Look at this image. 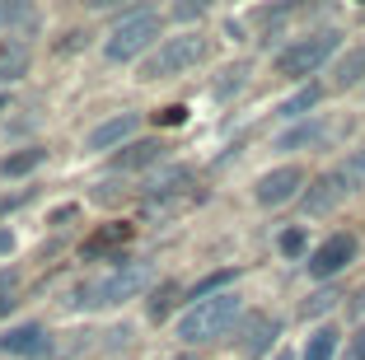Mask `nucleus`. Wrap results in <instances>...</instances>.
<instances>
[{
	"instance_id": "obj_1",
	"label": "nucleus",
	"mask_w": 365,
	"mask_h": 360,
	"mask_svg": "<svg viewBox=\"0 0 365 360\" xmlns=\"http://www.w3.org/2000/svg\"><path fill=\"white\" fill-rule=\"evenodd\" d=\"M239 314H244V299H239L235 290L211 295V299H202V304H187V314L178 318V337L187 341V346H206V341L225 337L239 323Z\"/></svg>"
},
{
	"instance_id": "obj_2",
	"label": "nucleus",
	"mask_w": 365,
	"mask_h": 360,
	"mask_svg": "<svg viewBox=\"0 0 365 360\" xmlns=\"http://www.w3.org/2000/svg\"><path fill=\"white\" fill-rule=\"evenodd\" d=\"M202 56H206V38H202V33H192V29L173 33V38H164V43L145 56L140 80H173V75H187Z\"/></svg>"
},
{
	"instance_id": "obj_3",
	"label": "nucleus",
	"mask_w": 365,
	"mask_h": 360,
	"mask_svg": "<svg viewBox=\"0 0 365 360\" xmlns=\"http://www.w3.org/2000/svg\"><path fill=\"white\" fill-rule=\"evenodd\" d=\"M155 38H160V14H155L150 5H140V10H131L127 19L118 24V29L108 33L103 56H108V61H131V56L150 52Z\"/></svg>"
},
{
	"instance_id": "obj_4",
	"label": "nucleus",
	"mask_w": 365,
	"mask_h": 360,
	"mask_svg": "<svg viewBox=\"0 0 365 360\" xmlns=\"http://www.w3.org/2000/svg\"><path fill=\"white\" fill-rule=\"evenodd\" d=\"M342 47V33H309V38H295V43L286 47V52H277V75H286V80H304V75H314L319 66H328V56Z\"/></svg>"
},
{
	"instance_id": "obj_5",
	"label": "nucleus",
	"mask_w": 365,
	"mask_h": 360,
	"mask_svg": "<svg viewBox=\"0 0 365 360\" xmlns=\"http://www.w3.org/2000/svg\"><path fill=\"white\" fill-rule=\"evenodd\" d=\"M145 281H150V267H145V262H127V267H118V272H108L103 281L85 286V290L76 295V304L113 309V304H122V299H131L136 290H145Z\"/></svg>"
},
{
	"instance_id": "obj_6",
	"label": "nucleus",
	"mask_w": 365,
	"mask_h": 360,
	"mask_svg": "<svg viewBox=\"0 0 365 360\" xmlns=\"http://www.w3.org/2000/svg\"><path fill=\"white\" fill-rule=\"evenodd\" d=\"M356 234H328L319 248L309 253V276L314 281H333L337 272H346V267L356 262Z\"/></svg>"
},
{
	"instance_id": "obj_7",
	"label": "nucleus",
	"mask_w": 365,
	"mask_h": 360,
	"mask_svg": "<svg viewBox=\"0 0 365 360\" xmlns=\"http://www.w3.org/2000/svg\"><path fill=\"white\" fill-rule=\"evenodd\" d=\"M300 187H304V169L300 164H281V169H272V173H262L258 178V187H253V197H258V206H286L290 197H300Z\"/></svg>"
},
{
	"instance_id": "obj_8",
	"label": "nucleus",
	"mask_w": 365,
	"mask_h": 360,
	"mask_svg": "<svg viewBox=\"0 0 365 360\" xmlns=\"http://www.w3.org/2000/svg\"><path fill=\"white\" fill-rule=\"evenodd\" d=\"M351 192H356V187L346 182L342 164H337V169H328L323 178H314V187L300 197V206H304V215H328L337 202H342V197H351Z\"/></svg>"
},
{
	"instance_id": "obj_9",
	"label": "nucleus",
	"mask_w": 365,
	"mask_h": 360,
	"mask_svg": "<svg viewBox=\"0 0 365 360\" xmlns=\"http://www.w3.org/2000/svg\"><path fill=\"white\" fill-rule=\"evenodd\" d=\"M277 337H281V323L272 314L244 318V328H239V356L244 360H262L272 346H277Z\"/></svg>"
},
{
	"instance_id": "obj_10",
	"label": "nucleus",
	"mask_w": 365,
	"mask_h": 360,
	"mask_svg": "<svg viewBox=\"0 0 365 360\" xmlns=\"http://www.w3.org/2000/svg\"><path fill=\"white\" fill-rule=\"evenodd\" d=\"M136 127H140V117H136V113H118V117H108V122H98V127L85 136V145H89V150H113V145H127V140L136 136Z\"/></svg>"
},
{
	"instance_id": "obj_11",
	"label": "nucleus",
	"mask_w": 365,
	"mask_h": 360,
	"mask_svg": "<svg viewBox=\"0 0 365 360\" xmlns=\"http://www.w3.org/2000/svg\"><path fill=\"white\" fill-rule=\"evenodd\" d=\"M0 351H5V356H47V351H52V337H47V328H38V323H19V328H10L0 337Z\"/></svg>"
},
{
	"instance_id": "obj_12",
	"label": "nucleus",
	"mask_w": 365,
	"mask_h": 360,
	"mask_svg": "<svg viewBox=\"0 0 365 360\" xmlns=\"http://www.w3.org/2000/svg\"><path fill=\"white\" fill-rule=\"evenodd\" d=\"M187 182H192V173L182 169V164H169V169H160V173H150V178H145V187H140V202L182 197V192H187Z\"/></svg>"
},
{
	"instance_id": "obj_13",
	"label": "nucleus",
	"mask_w": 365,
	"mask_h": 360,
	"mask_svg": "<svg viewBox=\"0 0 365 360\" xmlns=\"http://www.w3.org/2000/svg\"><path fill=\"white\" fill-rule=\"evenodd\" d=\"M169 155V145L164 140H131L122 155H113V173H136V169H150V164H160V159Z\"/></svg>"
},
{
	"instance_id": "obj_14",
	"label": "nucleus",
	"mask_w": 365,
	"mask_h": 360,
	"mask_svg": "<svg viewBox=\"0 0 365 360\" xmlns=\"http://www.w3.org/2000/svg\"><path fill=\"white\" fill-rule=\"evenodd\" d=\"M29 61H33L29 43H24V38H5V43H0V85L24 80V75H29Z\"/></svg>"
},
{
	"instance_id": "obj_15",
	"label": "nucleus",
	"mask_w": 365,
	"mask_h": 360,
	"mask_svg": "<svg viewBox=\"0 0 365 360\" xmlns=\"http://www.w3.org/2000/svg\"><path fill=\"white\" fill-rule=\"evenodd\" d=\"M127 239H131V225L127 220H113V225H103L98 234H89V239H85V257L118 253V248H127Z\"/></svg>"
},
{
	"instance_id": "obj_16",
	"label": "nucleus",
	"mask_w": 365,
	"mask_h": 360,
	"mask_svg": "<svg viewBox=\"0 0 365 360\" xmlns=\"http://www.w3.org/2000/svg\"><path fill=\"white\" fill-rule=\"evenodd\" d=\"M323 136H328V122H323V117H309V122H300V127L281 131L277 150H309V145H319Z\"/></svg>"
},
{
	"instance_id": "obj_17",
	"label": "nucleus",
	"mask_w": 365,
	"mask_h": 360,
	"mask_svg": "<svg viewBox=\"0 0 365 360\" xmlns=\"http://www.w3.org/2000/svg\"><path fill=\"white\" fill-rule=\"evenodd\" d=\"M38 164H47V145H24V150L0 159V178H24V173H33Z\"/></svg>"
},
{
	"instance_id": "obj_18",
	"label": "nucleus",
	"mask_w": 365,
	"mask_h": 360,
	"mask_svg": "<svg viewBox=\"0 0 365 360\" xmlns=\"http://www.w3.org/2000/svg\"><path fill=\"white\" fill-rule=\"evenodd\" d=\"M337 346H342V332H337L333 323H323V328L309 332V341H304V356H300V360H337Z\"/></svg>"
},
{
	"instance_id": "obj_19",
	"label": "nucleus",
	"mask_w": 365,
	"mask_h": 360,
	"mask_svg": "<svg viewBox=\"0 0 365 360\" xmlns=\"http://www.w3.org/2000/svg\"><path fill=\"white\" fill-rule=\"evenodd\" d=\"M361 75H365V47H356V52H346L342 61H337V71H333V89H351V85H361Z\"/></svg>"
},
{
	"instance_id": "obj_20",
	"label": "nucleus",
	"mask_w": 365,
	"mask_h": 360,
	"mask_svg": "<svg viewBox=\"0 0 365 360\" xmlns=\"http://www.w3.org/2000/svg\"><path fill=\"white\" fill-rule=\"evenodd\" d=\"M319 98H323V89H319V85H304L300 94H290L286 103L277 108V113L286 117V122H295V117H309V108H319Z\"/></svg>"
},
{
	"instance_id": "obj_21",
	"label": "nucleus",
	"mask_w": 365,
	"mask_h": 360,
	"mask_svg": "<svg viewBox=\"0 0 365 360\" xmlns=\"http://www.w3.org/2000/svg\"><path fill=\"white\" fill-rule=\"evenodd\" d=\"M230 281H235V272H215V276H206V281H197L192 290H187V299H192V304H202V299H211V295H225V286Z\"/></svg>"
},
{
	"instance_id": "obj_22",
	"label": "nucleus",
	"mask_w": 365,
	"mask_h": 360,
	"mask_svg": "<svg viewBox=\"0 0 365 360\" xmlns=\"http://www.w3.org/2000/svg\"><path fill=\"white\" fill-rule=\"evenodd\" d=\"M173 299H178V286H173V281H164V286H160V290L150 295V304H145V314H150L155 323H164V318L173 314Z\"/></svg>"
},
{
	"instance_id": "obj_23",
	"label": "nucleus",
	"mask_w": 365,
	"mask_h": 360,
	"mask_svg": "<svg viewBox=\"0 0 365 360\" xmlns=\"http://www.w3.org/2000/svg\"><path fill=\"white\" fill-rule=\"evenodd\" d=\"M337 299H342V295H337L333 286H328V290H314V295L300 304V314H304V318H319V314H328V309H333Z\"/></svg>"
},
{
	"instance_id": "obj_24",
	"label": "nucleus",
	"mask_w": 365,
	"mask_h": 360,
	"mask_svg": "<svg viewBox=\"0 0 365 360\" xmlns=\"http://www.w3.org/2000/svg\"><path fill=\"white\" fill-rule=\"evenodd\" d=\"M29 5H24V0H0V29H14V24H24L29 19Z\"/></svg>"
},
{
	"instance_id": "obj_25",
	"label": "nucleus",
	"mask_w": 365,
	"mask_h": 360,
	"mask_svg": "<svg viewBox=\"0 0 365 360\" xmlns=\"http://www.w3.org/2000/svg\"><path fill=\"white\" fill-rule=\"evenodd\" d=\"M342 173H346V182H351V187H365V150H356V155L346 159Z\"/></svg>"
},
{
	"instance_id": "obj_26",
	"label": "nucleus",
	"mask_w": 365,
	"mask_h": 360,
	"mask_svg": "<svg viewBox=\"0 0 365 360\" xmlns=\"http://www.w3.org/2000/svg\"><path fill=\"white\" fill-rule=\"evenodd\" d=\"M281 253H286V257H300L304 253V230H286V234H281Z\"/></svg>"
},
{
	"instance_id": "obj_27",
	"label": "nucleus",
	"mask_w": 365,
	"mask_h": 360,
	"mask_svg": "<svg viewBox=\"0 0 365 360\" xmlns=\"http://www.w3.org/2000/svg\"><path fill=\"white\" fill-rule=\"evenodd\" d=\"M182 117H187V108H178V103H173V108H164V113H155V122H164V127H178Z\"/></svg>"
},
{
	"instance_id": "obj_28",
	"label": "nucleus",
	"mask_w": 365,
	"mask_h": 360,
	"mask_svg": "<svg viewBox=\"0 0 365 360\" xmlns=\"http://www.w3.org/2000/svg\"><path fill=\"white\" fill-rule=\"evenodd\" d=\"M178 19H202V5H178Z\"/></svg>"
},
{
	"instance_id": "obj_29",
	"label": "nucleus",
	"mask_w": 365,
	"mask_h": 360,
	"mask_svg": "<svg viewBox=\"0 0 365 360\" xmlns=\"http://www.w3.org/2000/svg\"><path fill=\"white\" fill-rule=\"evenodd\" d=\"M0 295H14V272H0Z\"/></svg>"
},
{
	"instance_id": "obj_30",
	"label": "nucleus",
	"mask_w": 365,
	"mask_h": 360,
	"mask_svg": "<svg viewBox=\"0 0 365 360\" xmlns=\"http://www.w3.org/2000/svg\"><path fill=\"white\" fill-rule=\"evenodd\" d=\"M10 248H14V234H10V230H0V257L10 253Z\"/></svg>"
},
{
	"instance_id": "obj_31",
	"label": "nucleus",
	"mask_w": 365,
	"mask_h": 360,
	"mask_svg": "<svg viewBox=\"0 0 365 360\" xmlns=\"http://www.w3.org/2000/svg\"><path fill=\"white\" fill-rule=\"evenodd\" d=\"M351 360H365V332L356 337V346H351Z\"/></svg>"
},
{
	"instance_id": "obj_32",
	"label": "nucleus",
	"mask_w": 365,
	"mask_h": 360,
	"mask_svg": "<svg viewBox=\"0 0 365 360\" xmlns=\"http://www.w3.org/2000/svg\"><path fill=\"white\" fill-rule=\"evenodd\" d=\"M14 304H19V299H14V295H0V318L10 314V309H14Z\"/></svg>"
},
{
	"instance_id": "obj_33",
	"label": "nucleus",
	"mask_w": 365,
	"mask_h": 360,
	"mask_svg": "<svg viewBox=\"0 0 365 360\" xmlns=\"http://www.w3.org/2000/svg\"><path fill=\"white\" fill-rule=\"evenodd\" d=\"M277 360H290V351H281V356H277Z\"/></svg>"
},
{
	"instance_id": "obj_34",
	"label": "nucleus",
	"mask_w": 365,
	"mask_h": 360,
	"mask_svg": "<svg viewBox=\"0 0 365 360\" xmlns=\"http://www.w3.org/2000/svg\"><path fill=\"white\" fill-rule=\"evenodd\" d=\"M173 360H192V356H173Z\"/></svg>"
},
{
	"instance_id": "obj_35",
	"label": "nucleus",
	"mask_w": 365,
	"mask_h": 360,
	"mask_svg": "<svg viewBox=\"0 0 365 360\" xmlns=\"http://www.w3.org/2000/svg\"><path fill=\"white\" fill-rule=\"evenodd\" d=\"M0 108H5V94H0Z\"/></svg>"
}]
</instances>
